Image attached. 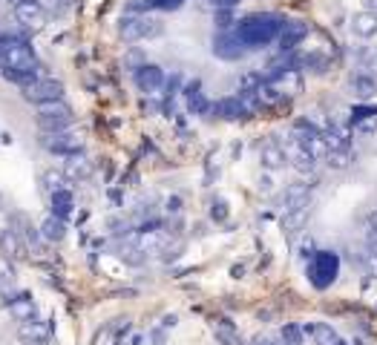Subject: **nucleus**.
<instances>
[{"label": "nucleus", "instance_id": "1", "mask_svg": "<svg viewBox=\"0 0 377 345\" xmlns=\"http://www.w3.org/2000/svg\"><path fill=\"white\" fill-rule=\"evenodd\" d=\"M286 24H288L286 17H279L274 12H256V15L242 17L236 26V35L242 37V44L248 49H259V46H268V44L279 41Z\"/></svg>", "mask_w": 377, "mask_h": 345}, {"label": "nucleus", "instance_id": "2", "mask_svg": "<svg viewBox=\"0 0 377 345\" xmlns=\"http://www.w3.org/2000/svg\"><path fill=\"white\" fill-rule=\"evenodd\" d=\"M337 274H340V256L334 251H317L311 254V262H308V279L314 288L326 291V288L334 285Z\"/></svg>", "mask_w": 377, "mask_h": 345}, {"label": "nucleus", "instance_id": "3", "mask_svg": "<svg viewBox=\"0 0 377 345\" xmlns=\"http://www.w3.org/2000/svg\"><path fill=\"white\" fill-rule=\"evenodd\" d=\"M291 141L303 144L317 161L328 159V152H331V144H328V139H326V132H319L311 121H297V124L291 127Z\"/></svg>", "mask_w": 377, "mask_h": 345}, {"label": "nucleus", "instance_id": "4", "mask_svg": "<svg viewBox=\"0 0 377 345\" xmlns=\"http://www.w3.org/2000/svg\"><path fill=\"white\" fill-rule=\"evenodd\" d=\"M21 95L26 101L37 104H49V101H61L64 98V84L58 78H49V75H41V78L29 81L26 87H21Z\"/></svg>", "mask_w": 377, "mask_h": 345}, {"label": "nucleus", "instance_id": "5", "mask_svg": "<svg viewBox=\"0 0 377 345\" xmlns=\"http://www.w3.org/2000/svg\"><path fill=\"white\" fill-rule=\"evenodd\" d=\"M41 147L49 152H58V156H72V152H81L84 141L72 127L67 130H46L41 132Z\"/></svg>", "mask_w": 377, "mask_h": 345}, {"label": "nucleus", "instance_id": "6", "mask_svg": "<svg viewBox=\"0 0 377 345\" xmlns=\"http://www.w3.org/2000/svg\"><path fill=\"white\" fill-rule=\"evenodd\" d=\"M41 132L46 130H67L72 127V109L64 101H49V104H37V115H35Z\"/></svg>", "mask_w": 377, "mask_h": 345}, {"label": "nucleus", "instance_id": "7", "mask_svg": "<svg viewBox=\"0 0 377 345\" xmlns=\"http://www.w3.org/2000/svg\"><path fill=\"white\" fill-rule=\"evenodd\" d=\"M159 32H161L159 21H153V17H144V15L124 17V21H121L124 41H144V37H156Z\"/></svg>", "mask_w": 377, "mask_h": 345}, {"label": "nucleus", "instance_id": "8", "mask_svg": "<svg viewBox=\"0 0 377 345\" xmlns=\"http://www.w3.org/2000/svg\"><path fill=\"white\" fill-rule=\"evenodd\" d=\"M245 52H248V46L242 44V37L234 32H222L213 37V55L222 57V61H239V57H245Z\"/></svg>", "mask_w": 377, "mask_h": 345}, {"label": "nucleus", "instance_id": "9", "mask_svg": "<svg viewBox=\"0 0 377 345\" xmlns=\"http://www.w3.org/2000/svg\"><path fill=\"white\" fill-rule=\"evenodd\" d=\"M12 12H15V21L26 29L44 26V6L37 0H12Z\"/></svg>", "mask_w": 377, "mask_h": 345}, {"label": "nucleus", "instance_id": "10", "mask_svg": "<svg viewBox=\"0 0 377 345\" xmlns=\"http://www.w3.org/2000/svg\"><path fill=\"white\" fill-rule=\"evenodd\" d=\"M136 87L144 92V95H156L164 89V69L156 67V64H144L136 69Z\"/></svg>", "mask_w": 377, "mask_h": 345}, {"label": "nucleus", "instance_id": "11", "mask_svg": "<svg viewBox=\"0 0 377 345\" xmlns=\"http://www.w3.org/2000/svg\"><path fill=\"white\" fill-rule=\"evenodd\" d=\"M259 164L265 167V170H282L288 164V150L282 147V144H277V141H265L259 147Z\"/></svg>", "mask_w": 377, "mask_h": 345}, {"label": "nucleus", "instance_id": "12", "mask_svg": "<svg viewBox=\"0 0 377 345\" xmlns=\"http://www.w3.org/2000/svg\"><path fill=\"white\" fill-rule=\"evenodd\" d=\"M306 37H308V24L306 21H288L286 29H282V35H279V49L291 52V49H297L299 44H303Z\"/></svg>", "mask_w": 377, "mask_h": 345}, {"label": "nucleus", "instance_id": "13", "mask_svg": "<svg viewBox=\"0 0 377 345\" xmlns=\"http://www.w3.org/2000/svg\"><path fill=\"white\" fill-rule=\"evenodd\" d=\"M288 161H291V167L297 170V172H314L317 170V159L311 156V152L303 147V144H297V141H288Z\"/></svg>", "mask_w": 377, "mask_h": 345}, {"label": "nucleus", "instance_id": "14", "mask_svg": "<svg viewBox=\"0 0 377 345\" xmlns=\"http://www.w3.org/2000/svg\"><path fill=\"white\" fill-rule=\"evenodd\" d=\"M351 35L360 37V41H369V37L377 35V15L374 12H357L351 15Z\"/></svg>", "mask_w": 377, "mask_h": 345}, {"label": "nucleus", "instance_id": "15", "mask_svg": "<svg viewBox=\"0 0 377 345\" xmlns=\"http://www.w3.org/2000/svg\"><path fill=\"white\" fill-rule=\"evenodd\" d=\"M213 112L219 115V118H225V121H234V118L248 115V104H245V98H239V95H234V98L216 101V104H213Z\"/></svg>", "mask_w": 377, "mask_h": 345}, {"label": "nucleus", "instance_id": "16", "mask_svg": "<svg viewBox=\"0 0 377 345\" xmlns=\"http://www.w3.org/2000/svg\"><path fill=\"white\" fill-rule=\"evenodd\" d=\"M46 334H49V328H46V322H41V319H26V322H21V328H17V337H21L24 342H29V345H41L44 339H46Z\"/></svg>", "mask_w": 377, "mask_h": 345}, {"label": "nucleus", "instance_id": "17", "mask_svg": "<svg viewBox=\"0 0 377 345\" xmlns=\"http://www.w3.org/2000/svg\"><path fill=\"white\" fill-rule=\"evenodd\" d=\"M349 87H351V92L357 95V98H371V95L377 92V78L369 75V72H357V75L349 78Z\"/></svg>", "mask_w": 377, "mask_h": 345}, {"label": "nucleus", "instance_id": "18", "mask_svg": "<svg viewBox=\"0 0 377 345\" xmlns=\"http://www.w3.org/2000/svg\"><path fill=\"white\" fill-rule=\"evenodd\" d=\"M89 172V161L84 152H72V156H64V176L67 179H87Z\"/></svg>", "mask_w": 377, "mask_h": 345}, {"label": "nucleus", "instance_id": "19", "mask_svg": "<svg viewBox=\"0 0 377 345\" xmlns=\"http://www.w3.org/2000/svg\"><path fill=\"white\" fill-rule=\"evenodd\" d=\"M306 331L311 334L314 345H343L340 337H337V331L331 328V325H326V322H314V325H308Z\"/></svg>", "mask_w": 377, "mask_h": 345}, {"label": "nucleus", "instance_id": "20", "mask_svg": "<svg viewBox=\"0 0 377 345\" xmlns=\"http://www.w3.org/2000/svg\"><path fill=\"white\" fill-rule=\"evenodd\" d=\"M9 314L17 319V322H26V319H35L37 317V308L29 297H15L9 299Z\"/></svg>", "mask_w": 377, "mask_h": 345}, {"label": "nucleus", "instance_id": "21", "mask_svg": "<svg viewBox=\"0 0 377 345\" xmlns=\"http://www.w3.org/2000/svg\"><path fill=\"white\" fill-rule=\"evenodd\" d=\"M306 219H308V204L306 207H291V210H286V216H282V227H286L288 233H297V230L306 224Z\"/></svg>", "mask_w": 377, "mask_h": 345}, {"label": "nucleus", "instance_id": "22", "mask_svg": "<svg viewBox=\"0 0 377 345\" xmlns=\"http://www.w3.org/2000/svg\"><path fill=\"white\" fill-rule=\"evenodd\" d=\"M52 216H58V219H64V222L72 216V196L67 193V190L52 193Z\"/></svg>", "mask_w": 377, "mask_h": 345}, {"label": "nucleus", "instance_id": "23", "mask_svg": "<svg viewBox=\"0 0 377 345\" xmlns=\"http://www.w3.org/2000/svg\"><path fill=\"white\" fill-rule=\"evenodd\" d=\"M64 227H67L64 219L49 216V219H44V224H41V236L49 239V242H61V239H64Z\"/></svg>", "mask_w": 377, "mask_h": 345}, {"label": "nucleus", "instance_id": "24", "mask_svg": "<svg viewBox=\"0 0 377 345\" xmlns=\"http://www.w3.org/2000/svg\"><path fill=\"white\" fill-rule=\"evenodd\" d=\"M187 107H191L196 115H204L207 109H211V107H207V101H204V95L199 92V87H191V89H187Z\"/></svg>", "mask_w": 377, "mask_h": 345}, {"label": "nucleus", "instance_id": "25", "mask_svg": "<svg viewBox=\"0 0 377 345\" xmlns=\"http://www.w3.org/2000/svg\"><path fill=\"white\" fill-rule=\"evenodd\" d=\"M67 176L64 172H55V170H49V172H44V184H46V190L49 193H58V190H67Z\"/></svg>", "mask_w": 377, "mask_h": 345}, {"label": "nucleus", "instance_id": "26", "mask_svg": "<svg viewBox=\"0 0 377 345\" xmlns=\"http://www.w3.org/2000/svg\"><path fill=\"white\" fill-rule=\"evenodd\" d=\"M326 161H328V167H334V170H343V167L349 164V150H331Z\"/></svg>", "mask_w": 377, "mask_h": 345}, {"label": "nucleus", "instance_id": "27", "mask_svg": "<svg viewBox=\"0 0 377 345\" xmlns=\"http://www.w3.org/2000/svg\"><path fill=\"white\" fill-rule=\"evenodd\" d=\"M371 115H377V107H354V109H351V121L360 124V121L371 118Z\"/></svg>", "mask_w": 377, "mask_h": 345}, {"label": "nucleus", "instance_id": "28", "mask_svg": "<svg viewBox=\"0 0 377 345\" xmlns=\"http://www.w3.org/2000/svg\"><path fill=\"white\" fill-rule=\"evenodd\" d=\"M147 6L164 9V12H173V9H179V6H184V0H147Z\"/></svg>", "mask_w": 377, "mask_h": 345}, {"label": "nucleus", "instance_id": "29", "mask_svg": "<svg viewBox=\"0 0 377 345\" xmlns=\"http://www.w3.org/2000/svg\"><path fill=\"white\" fill-rule=\"evenodd\" d=\"M366 242H369V254H371V256H377V222L366 230Z\"/></svg>", "mask_w": 377, "mask_h": 345}, {"label": "nucleus", "instance_id": "30", "mask_svg": "<svg viewBox=\"0 0 377 345\" xmlns=\"http://www.w3.org/2000/svg\"><path fill=\"white\" fill-rule=\"evenodd\" d=\"M363 69H366L369 75H374V78H377V52H369V57H366Z\"/></svg>", "mask_w": 377, "mask_h": 345}, {"label": "nucleus", "instance_id": "31", "mask_svg": "<svg viewBox=\"0 0 377 345\" xmlns=\"http://www.w3.org/2000/svg\"><path fill=\"white\" fill-rule=\"evenodd\" d=\"M282 337L288 339V345H299V331H297V328H291V325H288L286 331H282Z\"/></svg>", "mask_w": 377, "mask_h": 345}, {"label": "nucleus", "instance_id": "32", "mask_svg": "<svg viewBox=\"0 0 377 345\" xmlns=\"http://www.w3.org/2000/svg\"><path fill=\"white\" fill-rule=\"evenodd\" d=\"M216 334H219V339H222V342H228V345H242V342H239L234 334H228V331H216Z\"/></svg>", "mask_w": 377, "mask_h": 345}, {"label": "nucleus", "instance_id": "33", "mask_svg": "<svg viewBox=\"0 0 377 345\" xmlns=\"http://www.w3.org/2000/svg\"><path fill=\"white\" fill-rule=\"evenodd\" d=\"M234 3H239V0H211V6H216V9H225V6H234Z\"/></svg>", "mask_w": 377, "mask_h": 345}, {"label": "nucleus", "instance_id": "34", "mask_svg": "<svg viewBox=\"0 0 377 345\" xmlns=\"http://www.w3.org/2000/svg\"><path fill=\"white\" fill-rule=\"evenodd\" d=\"M254 345H274V342H268V339H256Z\"/></svg>", "mask_w": 377, "mask_h": 345}]
</instances>
